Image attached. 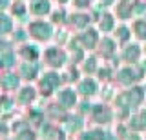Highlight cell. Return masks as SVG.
<instances>
[{
  "mask_svg": "<svg viewBox=\"0 0 146 140\" xmlns=\"http://www.w3.org/2000/svg\"><path fill=\"white\" fill-rule=\"evenodd\" d=\"M31 9H33V13H36V15H44V13L49 11V2L48 0H35V2L31 4Z\"/></svg>",
  "mask_w": 146,
  "mask_h": 140,
  "instance_id": "2",
  "label": "cell"
},
{
  "mask_svg": "<svg viewBox=\"0 0 146 140\" xmlns=\"http://www.w3.org/2000/svg\"><path fill=\"white\" fill-rule=\"evenodd\" d=\"M80 91H82V93H88V95H91V93L95 91V84L91 82V80H86V82L80 85Z\"/></svg>",
  "mask_w": 146,
  "mask_h": 140,
  "instance_id": "4",
  "label": "cell"
},
{
  "mask_svg": "<svg viewBox=\"0 0 146 140\" xmlns=\"http://www.w3.org/2000/svg\"><path fill=\"white\" fill-rule=\"evenodd\" d=\"M60 98H62L64 106H71V104L75 102V95H73L71 91H64V93H60Z\"/></svg>",
  "mask_w": 146,
  "mask_h": 140,
  "instance_id": "3",
  "label": "cell"
},
{
  "mask_svg": "<svg viewBox=\"0 0 146 140\" xmlns=\"http://www.w3.org/2000/svg\"><path fill=\"white\" fill-rule=\"evenodd\" d=\"M90 2H91V0H77L75 4H77V6H79V7H82V6H88Z\"/></svg>",
  "mask_w": 146,
  "mask_h": 140,
  "instance_id": "10",
  "label": "cell"
},
{
  "mask_svg": "<svg viewBox=\"0 0 146 140\" xmlns=\"http://www.w3.org/2000/svg\"><path fill=\"white\" fill-rule=\"evenodd\" d=\"M17 82H18V80L15 78V76H13V78H7V76L4 78V84H6V87H7V84H13V85H17Z\"/></svg>",
  "mask_w": 146,
  "mask_h": 140,
  "instance_id": "8",
  "label": "cell"
},
{
  "mask_svg": "<svg viewBox=\"0 0 146 140\" xmlns=\"http://www.w3.org/2000/svg\"><path fill=\"white\" fill-rule=\"evenodd\" d=\"M110 26H111V18H110V15H106V20H104V24L100 22V28L106 31V29H110Z\"/></svg>",
  "mask_w": 146,
  "mask_h": 140,
  "instance_id": "7",
  "label": "cell"
},
{
  "mask_svg": "<svg viewBox=\"0 0 146 140\" xmlns=\"http://www.w3.org/2000/svg\"><path fill=\"white\" fill-rule=\"evenodd\" d=\"M2 20H4V33H7V31H9V20H7L6 15L2 16Z\"/></svg>",
  "mask_w": 146,
  "mask_h": 140,
  "instance_id": "9",
  "label": "cell"
},
{
  "mask_svg": "<svg viewBox=\"0 0 146 140\" xmlns=\"http://www.w3.org/2000/svg\"><path fill=\"white\" fill-rule=\"evenodd\" d=\"M95 40H97V35H95V33H93V31H91V33H90V37H88V35H84V42H86V44H88V42H90V47H93V44H95Z\"/></svg>",
  "mask_w": 146,
  "mask_h": 140,
  "instance_id": "6",
  "label": "cell"
},
{
  "mask_svg": "<svg viewBox=\"0 0 146 140\" xmlns=\"http://www.w3.org/2000/svg\"><path fill=\"white\" fill-rule=\"evenodd\" d=\"M31 35L36 37L38 40H46L49 38V35H51V29H49L48 24H42V22H35V24H31Z\"/></svg>",
  "mask_w": 146,
  "mask_h": 140,
  "instance_id": "1",
  "label": "cell"
},
{
  "mask_svg": "<svg viewBox=\"0 0 146 140\" xmlns=\"http://www.w3.org/2000/svg\"><path fill=\"white\" fill-rule=\"evenodd\" d=\"M135 29H137V37L139 38H146V24L144 22H137Z\"/></svg>",
  "mask_w": 146,
  "mask_h": 140,
  "instance_id": "5",
  "label": "cell"
}]
</instances>
